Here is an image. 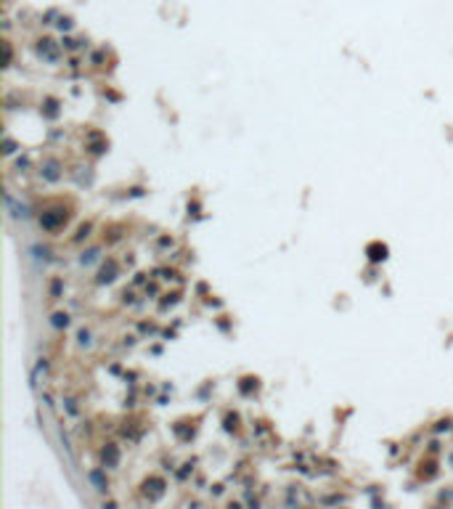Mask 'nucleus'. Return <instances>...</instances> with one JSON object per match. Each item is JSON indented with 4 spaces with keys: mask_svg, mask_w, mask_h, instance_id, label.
I'll list each match as a JSON object with an SVG mask.
<instances>
[{
    "mask_svg": "<svg viewBox=\"0 0 453 509\" xmlns=\"http://www.w3.org/2000/svg\"><path fill=\"white\" fill-rule=\"evenodd\" d=\"M117 459H119V451L114 448V445H106V448H104V464L114 467V464H117Z\"/></svg>",
    "mask_w": 453,
    "mask_h": 509,
    "instance_id": "f03ea898",
    "label": "nucleus"
},
{
    "mask_svg": "<svg viewBox=\"0 0 453 509\" xmlns=\"http://www.w3.org/2000/svg\"><path fill=\"white\" fill-rule=\"evenodd\" d=\"M368 257H371V260H385L387 257V247L385 244H382V247L371 244V247H368Z\"/></svg>",
    "mask_w": 453,
    "mask_h": 509,
    "instance_id": "7ed1b4c3",
    "label": "nucleus"
},
{
    "mask_svg": "<svg viewBox=\"0 0 453 509\" xmlns=\"http://www.w3.org/2000/svg\"><path fill=\"white\" fill-rule=\"evenodd\" d=\"M53 323H56V326H61V323H66V316H56V321H53Z\"/></svg>",
    "mask_w": 453,
    "mask_h": 509,
    "instance_id": "39448f33",
    "label": "nucleus"
},
{
    "mask_svg": "<svg viewBox=\"0 0 453 509\" xmlns=\"http://www.w3.org/2000/svg\"><path fill=\"white\" fill-rule=\"evenodd\" d=\"M114 279V265L109 263V268H104V273H101V281H112Z\"/></svg>",
    "mask_w": 453,
    "mask_h": 509,
    "instance_id": "20e7f679",
    "label": "nucleus"
},
{
    "mask_svg": "<svg viewBox=\"0 0 453 509\" xmlns=\"http://www.w3.org/2000/svg\"><path fill=\"white\" fill-rule=\"evenodd\" d=\"M64 220H66V215L58 212V210H51L48 215H43V226H45V228H58Z\"/></svg>",
    "mask_w": 453,
    "mask_h": 509,
    "instance_id": "f257e3e1",
    "label": "nucleus"
}]
</instances>
